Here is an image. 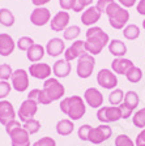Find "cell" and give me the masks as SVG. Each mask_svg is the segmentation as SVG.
I'll return each instance as SVG.
<instances>
[{"label": "cell", "instance_id": "6da1fadb", "mask_svg": "<svg viewBox=\"0 0 145 146\" xmlns=\"http://www.w3.org/2000/svg\"><path fill=\"white\" fill-rule=\"evenodd\" d=\"M85 50L93 56H97L102 52V50L110 43L109 34L103 31L100 26H90L85 33Z\"/></svg>", "mask_w": 145, "mask_h": 146}, {"label": "cell", "instance_id": "7a4b0ae2", "mask_svg": "<svg viewBox=\"0 0 145 146\" xmlns=\"http://www.w3.org/2000/svg\"><path fill=\"white\" fill-rule=\"evenodd\" d=\"M65 94V89L63 84L56 77H50L45 80L43 82V88L39 90L38 94V104H51L52 102L60 100Z\"/></svg>", "mask_w": 145, "mask_h": 146}, {"label": "cell", "instance_id": "3957f363", "mask_svg": "<svg viewBox=\"0 0 145 146\" xmlns=\"http://www.w3.org/2000/svg\"><path fill=\"white\" fill-rule=\"evenodd\" d=\"M59 107L61 112L68 116V119H71L72 121H77L82 119L86 112V103L80 95H71L63 98Z\"/></svg>", "mask_w": 145, "mask_h": 146}, {"label": "cell", "instance_id": "277c9868", "mask_svg": "<svg viewBox=\"0 0 145 146\" xmlns=\"http://www.w3.org/2000/svg\"><path fill=\"white\" fill-rule=\"evenodd\" d=\"M105 15L109 17V24L115 30H123L130 21V12L122 7L118 1H111L106 9Z\"/></svg>", "mask_w": 145, "mask_h": 146}, {"label": "cell", "instance_id": "5b68a950", "mask_svg": "<svg viewBox=\"0 0 145 146\" xmlns=\"http://www.w3.org/2000/svg\"><path fill=\"white\" fill-rule=\"evenodd\" d=\"M96 68V59L93 55L85 52L77 59V65H76V73L80 78L85 80L93 74V70Z\"/></svg>", "mask_w": 145, "mask_h": 146}, {"label": "cell", "instance_id": "8992f818", "mask_svg": "<svg viewBox=\"0 0 145 146\" xmlns=\"http://www.w3.org/2000/svg\"><path fill=\"white\" fill-rule=\"evenodd\" d=\"M97 119L102 124L116 123L122 119V111L119 106H102L97 111Z\"/></svg>", "mask_w": 145, "mask_h": 146}, {"label": "cell", "instance_id": "52a82bcc", "mask_svg": "<svg viewBox=\"0 0 145 146\" xmlns=\"http://www.w3.org/2000/svg\"><path fill=\"white\" fill-rule=\"evenodd\" d=\"M112 136V129L110 125L107 124H102L98 127H92L90 132L88 136V141L92 142L93 145H100V143L105 142Z\"/></svg>", "mask_w": 145, "mask_h": 146}, {"label": "cell", "instance_id": "ba28073f", "mask_svg": "<svg viewBox=\"0 0 145 146\" xmlns=\"http://www.w3.org/2000/svg\"><path fill=\"white\" fill-rule=\"evenodd\" d=\"M97 84L106 90H114L118 86V76L111 69L103 68L97 73Z\"/></svg>", "mask_w": 145, "mask_h": 146}, {"label": "cell", "instance_id": "9c48e42d", "mask_svg": "<svg viewBox=\"0 0 145 146\" xmlns=\"http://www.w3.org/2000/svg\"><path fill=\"white\" fill-rule=\"evenodd\" d=\"M11 85L18 93H24L29 89V72L25 69L13 70L11 77Z\"/></svg>", "mask_w": 145, "mask_h": 146}, {"label": "cell", "instance_id": "30bf717a", "mask_svg": "<svg viewBox=\"0 0 145 146\" xmlns=\"http://www.w3.org/2000/svg\"><path fill=\"white\" fill-rule=\"evenodd\" d=\"M37 111H38V102L33 99H25L17 111V116L21 123H25L30 119H34Z\"/></svg>", "mask_w": 145, "mask_h": 146}, {"label": "cell", "instance_id": "8fae6325", "mask_svg": "<svg viewBox=\"0 0 145 146\" xmlns=\"http://www.w3.org/2000/svg\"><path fill=\"white\" fill-rule=\"evenodd\" d=\"M69 21H71V16L67 11H59L50 21V27L51 30L55 33L59 31H64L67 27L69 26Z\"/></svg>", "mask_w": 145, "mask_h": 146}, {"label": "cell", "instance_id": "7c38bea8", "mask_svg": "<svg viewBox=\"0 0 145 146\" xmlns=\"http://www.w3.org/2000/svg\"><path fill=\"white\" fill-rule=\"evenodd\" d=\"M51 21V12L45 7H35L30 13V22L34 26H45Z\"/></svg>", "mask_w": 145, "mask_h": 146}, {"label": "cell", "instance_id": "4fadbf2b", "mask_svg": "<svg viewBox=\"0 0 145 146\" xmlns=\"http://www.w3.org/2000/svg\"><path fill=\"white\" fill-rule=\"evenodd\" d=\"M11 138V146H31L30 134L24 129V127H18L8 133Z\"/></svg>", "mask_w": 145, "mask_h": 146}, {"label": "cell", "instance_id": "5bb4252c", "mask_svg": "<svg viewBox=\"0 0 145 146\" xmlns=\"http://www.w3.org/2000/svg\"><path fill=\"white\" fill-rule=\"evenodd\" d=\"M84 100L92 108H101L103 106V94L97 88H88L84 91Z\"/></svg>", "mask_w": 145, "mask_h": 146}, {"label": "cell", "instance_id": "9a60e30c", "mask_svg": "<svg viewBox=\"0 0 145 146\" xmlns=\"http://www.w3.org/2000/svg\"><path fill=\"white\" fill-rule=\"evenodd\" d=\"M29 74L37 80H47L51 76V67L47 63H33L29 67Z\"/></svg>", "mask_w": 145, "mask_h": 146}, {"label": "cell", "instance_id": "2e32d148", "mask_svg": "<svg viewBox=\"0 0 145 146\" xmlns=\"http://www.w3.org/2000/svg\"><path fill=\"white\" fill-rule=\"evenodd\" d=\"M85 52H86V50H85V40L77 39V40H75L68 48H65V51H64V59L71 63V61L79 59Z\"/></svg>", "mask_w": 145, "mask_h": 146}, {"label": "cell", "instance_id": "e0dca14e", "mask_svg": "<svg viewBox=\"0 0 145 146\" xmlns=\"http://www.w3.org/2000/svg\"><path fill=\"white\" fill-rule=\"evenodd\" d=\"M17 113L13 107V104L7 99L0 100V124L5 125L11 120H15Z\"/></svg>", "mask_w": 145, "mask_h": 146}, {"label": "cell", "instance_id": "ac0fdd59", "mask_svg": "<svg viewBox=\"0 0 145 146\" xmlns=\"http://www.w3.org/2000/svg\"><path fill=\"white\" fill-rule=\"evenodd\" d=\"M133 67H135V64L132 63L131 59H127V58H115L111 61V70L115 74L126 76Z\"/></svg>", "mask_w": 145, "mask_h": 146}, {"label": "cell", "instance_id": "d6986e66", "mask_svg": "<svg viewBox=\"0 0 145 146\" xmlns=\"http://www.w3.org/2000/svg\"><path fill=\"white\" fill-rule=\"evenodd\" d=\"M46 52L51 58H57L65 51V42L61 38H51L46 44Z\"/></svg>", "mask_w": 145, "mask_h": 146}, {"label": "cell", "instance_id": "ffe728a7", "mask_svg": "<svg viewBox=\"0 0 145 146\" xmlns=\"http://www.w3.org/2000/svg\"><path fill=\"white\" fill-rule=\"evenodd\" d=\"M101 16H102V13L96 8V5H90L82 12L81 22H82V25H85V26H89V27L94 26V25L101 20Z\"/></svg>", "mask_w": 145, "mask_h": 146}, {"label": "cell", "instance_id": "44dd1931", "mask_svg": "<svg viewBox=\"0 0 145 146\" xmlns=\"http://www.w3.org/2000/svg\"><path fill=\"white\" fill-rule=\"evenodd\" d=\"M16 48V42L7 33H0V56L7 58L13 54Z\"/></svg>", "mask_w": 145, "mask_h": 146}, {"label": "cell", "instance_id": "7402d4cb", "mask_svg": "<svg viewBox=\"0 0 145 146\" xmlns=\"http://www.w3.org/2000/svg\"><path fill=\"white\" fill-rule=\"evenodd\" d=\"M71 70H72V65L65 59H59L52 65V73L55 74L56 78H65V77H68Z\"/></svg>", "mask_w": 145, "mask_h": 146}, {"label": "cell", "instance_id": "603a6c76", "mask_svg": "<svg viewBox=\"0 0 145 146\" xmlns=\"http://www.w3.org/2000/svg\"><path fill=\"white\" fill-rule=\"evenodd\" d=\"M109 51L114 58H124L127 54V46L120 39H111L109 43Z\"/></svg>", "mask_w": 145, "mask_h": 146}, {"label": "cell", "instance_id": "cb8c5ba5", "mask_svg": "<svg viewBox=\"0 0 145 146\" xmlns=\"http://www.w3.org/2000/svg\"><path fill=\"white\" fill-rule=\"evenodd\" d=\"M46 54V48L42 44H38V43H34L30 48L26 51V58L30 63H38V61L42 60V58Z\"/></svg>", "mask_w": 145, "mask_h": 146}, {"label": "cell", "instance_id": "d4e9b609", "mask_svg": "<svg viewBox=\"0 0 145 146\" xmlns=\"http://www.w3.org/2000/svg\"><path fill=\"white\" fill-rule=\"evenodd\" d=\"M56 133L59 136H69L75 131V124L71 119H61L56 123Z\"/></svg>", "mask_w": 145, "mask_h": 146}, {"label": "cell", "instance_id": "484cf974", "mask_svg": "<svg viewBox=\"0 0 145 146\" xmlns=\"http://www.w3.org/2000/svg\"><path fill=\"white\" fill-rule=\"evenodd\" d=\"M123 103L128 107L130 110L135 111L137 108V106L140 104V97L137 94L136 91L133 90H128L126 94H124V99H123Z\"/></svg>", "mask_w": 145, "mask_h": 146}, {"label": "cell", "instance_id": "4316f807", "mask_svg": "<svg viewBox=\"0 0 145 146\" xmlns=\"http://www.w3.org/2000/svg\"><path fill=\"white\" fill-rule=\"evenodd\" d=\"M15 15L12 11H9L8 8H1L0 9V25H3L5 27H11L15 25Z\"/></svg>", "mask_w": 145, "mask_h": 146}, {"label": "cell", "instance_id": "83f0119b", "mask_svg": "<svg viewBox=\"0 0 145 146\" xmlns=\"http://www.w3.org/2000/svg\"><path fill=\"white\" fill-rule=\"evenodd\" d=\"M123 36L127 40H135L140 36V27L135 24H128L123 29Z\"/></svg>", "mask_w": 145, "mask_h": 146}, {"label": "cell", "instance_id": "f1b7e54d", "mask_svg": "<svg viewBox=\"0 0 145 146\" xmlns=\"http://www.w3.org/2000/svg\"><path fill=\"white\" fill-rule=\"evenodd\" d=\"M81 34V29L77 25H71L63 31V39L64 40H77L79 35Z\"/></svg>", "mask_w": 145, "mask_h": 146}, {"label": "cell", "instance_id": "f546056e", "mask_svg": "<svg viewBox=\"0 0 145 146\" xmlns=\"http://www.w3.org/2000/svg\"><path fill=\"white\" fill-rule=\"evenodd\" d=\"M124 93L122 89H114V90L110 91V94H109V103L111 104V106H119V104L123 102L124 99Z\"/></svg>", "mask_w": 145, "mask_h": 146}, {"label": "cell", "instance_id": "4dcf8cb0", "mask_svg": "<svg viewBox=\"0 0 145 146\" xmlns=\"http://www.w3.org/2000/svg\"><path fill=\"white\" fill-rule=\"evenodd\" d=\"M142 76H144V73H142L141 68L135 65V67L126 74V78H127L131 84H139V82L142 80Z\"/></svg>", "mask_w": 145, "mask_h": 146}, {"label": "cell", "instance_id": "1f68e13d", "mask_svg": "<svg viewBox=\"0 0 145 146\" xmlns=\"http://www.w3.org/2000/svg\"><path fill=\"white\" fill-rule=\"evenodd\" d=\"M22 127H24V129L27 132V133L30 134H35L39 132L41 129V121L39 120H37V119H30V120H27V121H25L24 124H22Z\"/></svg>", "mask_w": 145, "mask_h": 146}, {"label": "cell", "instance_id": "d6a6232c", "mask_svg": "<svg viewBox=\"0 0 145 146\" xmlns=\"http://www.w3.org/2000/svg\"><path fill=\"white\" fill-rule=\"evenodd\" d=\"M132 123L136 128L144 129L145 128V107L144 108H140L139 111L135 112V115L132 116Z\"/></svg>", "mask_w": 145, "mask_h": 146}, {"label": "cell", "instance_id": "836d02e7", "mask_svg": "<svg viewBox=\"0 0 145 146\" xmlns=\"http://www.w3.org/2000/svg\"><path fill=\"white\" fill-rule=\"evenodd\" d=\"M33 44H34V39L30 38V36H20L18 40H17V43H16V46L18 47V50L25 51V52L30 48Z\"/></svg>", "mask_w": 145, "mask_h": 146}, {"label": "cell", "instance_id": "e575fe53", "mask_svg": "<svg viewBox=\"0 0 145 146\" xmlns=\"http://www.w3.org/2000/svg\"><path fill=\"white\" fill-rule=\"evenodd\" d=\"M114 143H115V146H136L135 142L132 141V138L130 136H127V134H119V136H116L114 140Z\"/></svg>", "mask_w": 145, "mask_h": 146}, {"label": "cell", "instance_id": "d590c367", "mask_svg": "<svg viewBox=\"0 0 145 146\" xmlns=\"http://www.w3.org/2000/svg\"><path fill=\"white\" fill-rule=\"evenodd\" d=\"M13 69L9 64L4 63L0 65V81H8L11 77H12Z\"/></svg>", "mask_w": 145, "mask_h": 146}, {"label": "cell", "instance_id": "8d00e7d4", "mask_svg": "<svg viewBox=\"0 0 145 146\" xmlns=\"http://www.w3.org/2000/svg\"><path fill=\"white\" fill-rule=\"evenodd\" d=\"M12 90V85L8 81H0V100L5 99Z\"/></svg>", "mask_w": 145, "mask_h": 146}, {"label": "cell", "instance_id": "74e56055", "mask_svg": "<svg viewBox=\"0 0 145 146\" xmlns=\"http://www.w3.org/2000/svg\"><path fill=\"white\" fill-rule=\"evenodd\" d=\"M93 1L94 0H76V5H75V8H73V12H76V13L82 12V11H85L88 7H90L92 4H93Z\"/></svg>", "mask_w": 145, "mask_h": 146}, {"label": "cell", "instance_id": "f35d334b", "mask_svg": "<svg viewBox=\"0 0 145 146\" xmlns=\"http://www.w3.org/2000/svg\"><path fill=\"white\" fill-rule=\"evenodd\" d=\"M92 129V125L89 124H84L79 128V131H77V136L81 141H88V136H89V132Z\"/></svg>", "mask_w": 145, "mask_h": 146}, {"label": "cell", "instance_id": "ab89813d", "mask_svg": "<svg viewBox=\"0 0 145 146\" xmlns=\"http://www.w3.org/2000/svg\"><path fill=\"white\" fill-rule=\"evenodd\" d=\"M31 146H56V141L52 137H42L37 140Z\"/></svg>", "mask_w": 145, "mask_h": 146}, {"label": "cell", "instance_id": "60d3db41", "mask_svg": "<svg viewBox=\"0 0 145 146\" xmlns=\"http://www.w3.org/2000/svg\"><path fill=\"white\" fill-rule=\"evenodd\" d=\"M59 5H60L61 11H71L75 8L76 0H59Z\"/></svg>", "mask_w": 145, "mask_h": 146}, {"label": "cell", "instance_id": "b9f144b4", "mask_svg": "<svg viewBox=\"0 0 145 146\" xmlns=\"http://www.w3.org/2000/svg\"><path fill=\"white\" fill-rule=\"evenodd\" d=\"M111 1H114V0H97L96 8L98 9L101 13H105L107 7H109V4L111 3Z\"/></svg>", "mask_w": 145, "mask_h": 146}, {"label": "cell", "instance_id": "7bdbcfd3", "mask_svg": "<svg viewBox=\"0 0 145 146\" xmlns=\"http://www.w3.org/2000/svg\"><path fill=\"white\" fill-rule=\"evenodd\" d=\"M119 108H120V111H122V119H128V117H131V115L133 113L132 110L128 108V107L126 106L123 102L119 104Z\"/></svg>", "mask_w": 145, "mask_h": 146}, {"label": "cell", "instance_id": "ee69618b", "mask_svg": "<svg viewBox=\"0 0 145 146\" xmlns=\"http://www.w3.org/2000/svg\"><path fill=\"white\" fill-rule=\"evenodd\" d=\"M4 127H5V132L7 133H9L11 131H13V129H16V128H18V127H22V125H21V123L18 121V120H16L15 119V120H11L9 123H7Z\"/></svg>", "mask_w": 145, "mask_h": 146}, {"label": "cell", "instance_id": "f6af8a7d", "mask_svg": "<svg viewBox=\"0 0 145 146\" xmlns=\"http://www.w3.org/2000/svg\"><path fill=\"white\" fill-rule=\"evenodd\" d=\"M118 3L124 8H132L135 7V4H137V0H118Z\"/></svg>", "mask_w": 145, "mask_h": 146}, {"label": "cell", "instance_id": "bcb514c9", "mask_svg": "<svg viewBox=\"0 0 145 146\" xmlns=\"http://www.w3.org/2000/svg\"><path fill=\"white\" fill-rule=\"evenodd\" d=\"M142 143H145V128L141 129V132L137 134L136 140H135V145H142Z\"/></svg>", "mask_w": 145, "mask_h": 146}, {"label": "cell", "instance_id": "7dc6e473", "mask_svg": "<svg viewBox=\"0 0 145 146\" xmlns=\"http://www.w3.org/2000/svg\"><path fill=\"white\" fill-rule=\"evenodd\" d=\"M136 11L139 15L145 16V0H139L136 4Z\"/></svg>", "mask_w": 145, "mask_h": 146}, {"label": "cell", "instance_id": "c3c4849f", "mask_svg": "<svg viewBox=\"0 0 145 146\" xmlns=\"http://www.w3.org/2000/svg\"><path fill=\"white\" fill-rule=\"evenodd\" d=\"M38 94H39V89H33V90L29 91V94H27V99L38 100Z\"/></svg>", "mask_w": 145, "mask_h": 146}, {"label": "cell", "instance_id": "681fc988", "mask_svg": "<svg viewBox=\"0 0 145 146\" xmlns=\"http://www.w3.org/2000/svg\"><path fill=\"white\" fill-rule=\"evenodd\" d=\"M50 1H51V0H31L33 5H35V7H43L47 3H50Z\"/></svg>", "mask_w": 145, "mask_h": 146}, {"label": "cell", "instance_id": "f907efd6", "mask_svg": "<svg viewBox=\"0 0 145 146\" xmlns=\"http://www.w3.org/2000/svg\"><path fill=\"white\" fill-rule=\"evenodd\" d=\"M142 29L145 30V18H144V21H142Z\"/></svg>", "mask_w": 145, "mask_h": 146}, {"label": "cell", "instance_id": "816d5d0a", "mask_svg": "<svg viewBox=\"0 0 145 146\" xmlns=\"http://www.w3.org/2000/svg\"><path fill=\"white\" fill-rule=\"evenodd\" d=\"M136 146H145V143H142V145H136Z\"/></svg>", "mask_w": 145, "mask_h": 146}]
</instances>
